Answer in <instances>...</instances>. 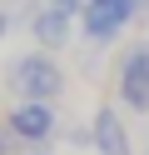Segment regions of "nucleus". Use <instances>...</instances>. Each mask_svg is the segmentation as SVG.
Instances as JSON below:
<instances>
[{
    "label": "nucleus",
    "mask_w": 149,
    "mask_h": 155,
    "mask_svg": "<svg viewBox=\"0 0 149 155\" xmlns=\"http://www.w3.org/2000/svg\"><path fill=\"white\" fill-rule=\"evenodd\" d=\"M65 65H60L55 50H20L15 60H5V90L15 95V100H50L60 105V95H65Z\"/></svg>",
    "instance_id": "1"
},
{
    "label": "nucleus",
    "mask_w": 149,
    "mask_h": 155,
    "mask_svg": "<svg viewBox=\"0 0 149 155\" xmlns=\"http://www.w3.org/2000/svg\"><path fill=\"white\" fill-rule=\"evenodd\" d=\"M114 105L134 120L149 115V40H134L114 55Z\"/></svg>",
    "instance_id": "2"
},
{
    "label": "nucleus",
    "mask_w": 149,
    "mask_h": 155,
    "mask_svg": "<svg viewBox=\"0 0 149 155\" xmlns=\"http://www.w3.org/2000/svg\"><path fill=\"white\" fill-rule=\"evenodd\" d=\"M20 25L30 30V40L40 50H70V40L79 35V15L65 10V5H50V0H25V10H20Z\"/></svg>",
    "instance_id": "3"
},
{
    "label": "nucleus",
    "mask_w": 149,
    "mask_h": 155,
    "mask_svg": "<svg viewBox=\"0 0 149 155\" xmlns=\"http://www.w3.org/2000/svg\"><path fill=\"white\" fill-rule=\"evenodd\" d=\"M5 35H10V10H0V45H5Z\"/></svg>",
    "instance_id": "10"
},
{
    "label": "nucleus",
    "mask_w": 149,
    "mask_h": 155,
    "mask_svg": "<svg viewBox=\"0 0 149 155\" xmlns=\"http://www.w3.org/2000/svg\"><path fill=\"white\" fill-rule=\"evenodd\" d=\"M65 145H75V150H95V130H89V125H70V130H65Z\"/></svg>",
    "instance_id": "7"
},
{
    "label": "nucleus",
    "mask_w": 149,
    "mask_h": 155,
    "mask_svg": "<svg viewBox=\"0 0 149 155\" xmlns=\"http://www.w3.org/2000/svg\"><path fill=\"white\" fill-rule=\"evenodd\" d=\"M124 10H129L134 25H149V0H124Z\"/></svg>",
    "instance_id": "8"
},
{
    "label": "nucleus",
    "mask_w": 149,
    "mask_h": 155,
    "mask_svg": "<svg viewBox=\"0 0 149 155\" xmlns=\"http://www.w3.org/2000/svg\"><path fill=\"white\" fill-rule=\"evenodd\" d=\"M79 5H89V0H79Z\"/></svg>",
    "instance_id": "12"
},
{
    "label": "nucleus",
    "mask_w": 149,
    "mask_h": 155,
    "mask_svg": "<svg viewBox=\"0 0 149 155\" xmlns=\"http://www.w3.org/2000/svg\"><path fill=\"white\" fill-rule=\"evenodd\" d=\"M89 130H95V155H134V135L124 125V110L114 100H99L89 115Z\"/></svg>",
    "instance_id": "6"
},
{
    "label": "nucleus",
    "mask_w": 149,
    "mask_h": 155,
    "mask_svg": "<svg viewBox=\"0 0 149 155\" xmlns=\"http://www.w3.org/2000/svg\"><path fill=\"white\" fill-rule=\"evenodd\" d=\"M20 150H25V145L10 135V125H0V155H20Z\"/></svg>",
    "instance_id": "9"
},
{
    "label": "nucleus",
    "mask_w": 149,
    "mask_h": 155,
    "mask_svg": "<svg viewBox=\"0 0 149 155\" xmlns=\"http://www.w3.org/2000/svg\"><path fill=\"white\" fill-rule=\"evenodd\" d=\"M129 10H124V0H89L85 10H79V40L85 45H114V40H124V30H129Z\"/></svg>",
    "instance_id": "5"
},
{
    "label": "nucleus",
    "mask_w": 149,
    "mask_h": 155,
    "mask_svg": "<svg viewBox=\"0 0 149 155\" xmlns=\"http://www.w3.org/2000/svg\"><path fill=\"white\" fill-rule=\"evenodd\" d=\"M144 155H149V140H144Z\"/></svg>",
    "instance_id": "11"
},
{
    "label": "nucleus",
    "mask_w": 149,
    "mask_h": 155,
    "mask_svg": "<svg viewBox=\"0 0 149 155\" xmlns=\"http://www.w3.org/2000/svg\"><path fill=\"white\" fill-rule=\"evenodd\" d=\"M5 125H10V135L20 145H50V140H60V105H50V100H10Z\"/></svg>",
    "instance_id": "4"
}]
</instances>
